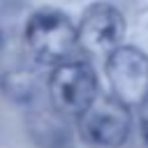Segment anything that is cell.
Here are the masks:
<instances>
[{"label":"cell","instance_id":"6da1fadb","mask_svg":"<svg viewBox=\"0 0 148 148\" xmlns=\"http://www.w3.org/2000/svg\"><path fill=\"white\" fill-rule=\"evenodd\" d=\"M23 44L37 65L56 67L74 58L79 49L76 25L65 12L56 7H42L32 12L30 18L25 21Z\"/></svg>","mask_w":148,"mask_h":148},{"label":"cell","instance_id":"7a4b0ae2","mask_svg":"<svg viewBox=\"0 0 148 148\" xmlns=\"http://www.w3.org/2000/svg\"><path fill=\"white\" fill-rule=\"evenodd\" d=\"M99 95V79L88 60H65L51 67L49 76V99L56 113L62 118H76L86 111Z\"/></svg>","mask_w":148,"mask_h":148},{"label":"cell","instance_id":"3957f363","mask_svg":"<svg viewBox=\"0 0 148 148\" xmlns=\"http://www.w3.org/2000/svg\"><path fill=\"white\" fill-rule=\"evenodd\" d=\"M79 136L95 148H120L132 134V109L111 92H99L92 104L76 116Z\"/></svg>","mask_w":148,"mask_h":148},{"label":"cell","instance_id":"277c9868","mask_svg":"<svg viewBox=\"0 0 148 148\" xmlns=\"http://www.w3.org/2000/svg\"><path fill=\"white\" fill-rule=\"evenodd\" d=\"M111 95L130 109H141L148 102V56L139 46L120 44L104 58Z\"/></svg>","mask_w":148,"mask_h":148},{"label":"cell","instance_id":"5b68a950","mask_svg":"<svg viewBox=\"0 0 148 148\" xmlns=\"http://www.w3.org/2000/svg\"><path fill=\"white\" fill-rule=\"evenodd\" d=\"M125 32H127V23L123 12L111 2L95 0L81 14V21L76 25V42L79 49L86 51L88 56L106 58L113 49L123 44Z\"/></svg>","mask_w":148,"mask_h":148},{"label":"cell","instance_id":"8992f818","mask_svg":"<svg viewBox=\"0 0 148 148\" xmlns=\"http://www.w3.org/2000/svg\"><path fill=\"white\" fill-rule=\"evenodd\" d=\"M2 88H5V92H7L12 99H16L18 104H28V102H32L37 86H35V79H32L30 74H25V72H14V74L5 76Z\"/></svg>","mask_w":148,"mask_h":148},{"label":"cell","instance_id":"52a82bcc","mask_svg":"<svg viewBox=\"0 0 148 148\" xmlns=\"http://www.w3.org/2000/svg\"><path fill=\"white\" fill-rule=\"evenodd\" d=\"M141 116H139V130H141V139H143V146L148 148V102L139 109Z\"/></svg>","mask_w":148,"mask_h":148},{"label":"cell","instance_id":"ba28073f","mask_svg":"<svg viewBox=\"0 0 148 148\" xmlns=\"http://www.w3.org/2000/svg\"><path fill=\"white\" fill-rule=\"evenodd\" d=\"M49 148H69L67 143H58V146H49Z\"/></svg>","mask_w":148,"mask_h":148}]
</instances>
